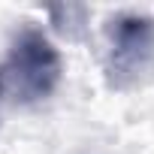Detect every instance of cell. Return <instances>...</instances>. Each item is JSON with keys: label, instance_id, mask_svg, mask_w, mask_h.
Returning <instances> with one entry per match:
<instances>
[{"label": "cell", "instance_id": "obj_1", "mask_svg": "<svg viewBox=\"0 0 154 154\" xmlns=\"http://www.w3.org/2000/svg\"><path fill=\"white\" fill-rule=\"evenodd\" d=\"M60 72H63V63L54 42L39 27H21L9 45L0 79H3V91L15 103L33 106L54 94Z\"/></svg>", "mask_w": 154, "mask_h": 154}, {"label": "cell", "instance_id": "obj_2", "mask_svg": "<svg viewBox=\"0 0 154 154\" xmlns=\"http://www.w3.org/2000/svg\"><path fill=\"white\" fill-rule=\"evenodd\" d=\"M154 66V18L142 12H121L109 21V85L124 91L142 82Z\"/></svg>", "mask_w": 154, "mask_h": 154}]
</instances>
